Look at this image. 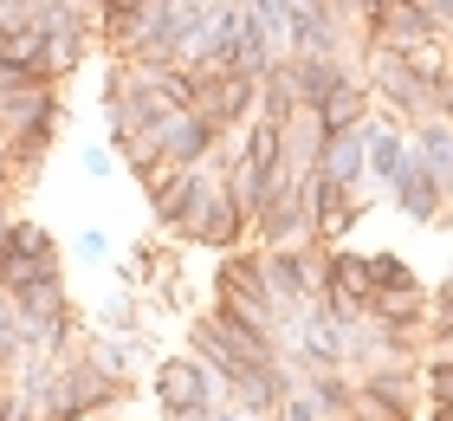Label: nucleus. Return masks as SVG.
I'll list each match as a JSON object with an SVG mask.
<instances>
[{"label":"nucleus","instance_id":"f257e3e1","mask_svg":"<svg viewBox=\"0 0 453 421\" xmlns=\"http://www.w3.org/2000/svg\"><path fill=\"white\" fill-rule=\"evenodd\" d=\"M130 383H117V376H104L91 363V350H85V337L58 356V376H52V409L46 421H97V415H117L123 402H130Z\"/></svg>","mask_w":453,"mask_h":421},{"label":"nucleus","instance_id":"f03ea898","mask_svg":"<svg viewBox=\"0 0 453 421\" xmlns=\"http://www.w3.org/2000/svg\"><path fill=\"white\" fill-rule=\"evenodd\" d=\"M65 260H58V240L46 234L39 221H7V253H0V292H33L39 279H58Z\"/></svg>","mask_w":453,"mask_h":421},{"label":"nucleus","instance_id":"7ed1b4c3","mask_svg":"<svg viewBox=\"0 0 453 421\" xmlns=\"http://www.w3.org/2000/svg\"><path fill=\"white\" fill-rule=\"evenodd\" d=\"M369 91H376V104H388V111L408 117V123H421V117L441 111V104H434V84L408 72L402 52L388 46V39H369Z\"/></svg>","mask_w":453,"mask_h":421},{"label":"nucleus","instance_id":"20e7f679","mask_svg":"<svg viewBox=\"0 0 453 421\" xmlns=\"http://www.w3.org/2000/svg\"><path fill=\"white\" fill-rule=\"evenodd\" d=\"M214 143H220V130H214L201 111H169L150 136L136 143V150H123V156H130V168H136L142 156H162V162H175V168H201V162L214 156Z\"/></svg>","mask_w":453,"mask_h":421},{"label":"nucleus","instance_id":"39448f33","mask_svg":"<svg viewBox=\"0 0 453 421\" xmlns=\"http://www.w3.org/2000/svg\"><path fill=\"white\" fill-rule=\"evenodd\" d=\"M246 234H253L259 246H311L318 240V214H311V188H304V175L273 188L265 207L246 221Z\"/></svg>","mask_w":453,"mask_h":421},{"label":"nucleus","instance_id":"423d86ee","mask_svg":"<svg viewBox=\"0 0 453 421\" xmlns=\"http://www.w3.org/2000/svg\"><path fill=\"white\" fill-rule=\"evenodd\" d=\"M246 240V207L226 195V182L214 175L208 182V201H201V214L188 227V246H214V253H234Z\"/></svg>","mask_w":453,"mask_h":421},{"label":"nucleus","instance_id":"0eeeda50","mask_svg":"<svg viewBox=\"0 0 453 421\" xmlns=\"http://www.w3.org/2000/svg\"><path fill=\"white\" fill-rule=\"evenodd\" d=\"M208 182H214V168H181V175L150 201V207H156V227H162L169 240L188 246V227H195V214H201V201H208Z\"/></svg>","mask_w":453,"mask_h":421},{"label":"nucleus","instance_id":"6e6552de","mask_svg":"<svg viewBox=\"0 0 453 421\" xmlns=\"http://www.w3.org/2000/svg\"><path fill=\"white\" fill-rule=\"evenodd\" d=\"M104 117H111L117 150H136V143L150 136L162 117H169V104H162L156 91H142V84H130V91H111V97H104Z\"/></svg>","mask_w":453,"mask_h":421},{"label":"nucleus","instance_id":"1a4fd4ad","mask_svg":"<svg viewBox=\"0 0 453 421\" xmlns=\"http://www.w3.org/2000/svg\"><path fill=\"white\" fill-rule=\"evenodd\" d=\"M201 117L214 123V130H240L246 117H259V78H246V72H226V78H214L208 91H201V104H195Z\"/></svg>","mask_w":453,"mask_h":421},{"label":"nucleus","instance_id":"9d476101","mask_svg":"<svg viewBox=\"0 0 453 421\" xmlns=\"http://www.w3.org/2000/svg\"><path fill=\"white\" fill-rule=\"evenodd\" d=\"M27 123H65V97L58 84H19V91H0V143Z\"/></svg>","mask_w":453,"mask_h":421},{"label":"nucleus","instance_id":"9b49d317","mask_svg":"<svg viewBox=\"0 0 453 421\" xmlns=\"http://www.w3.org/2000/svg\"><path fill=\"white\" fill-rule=\"evenodd\" d=\"M311 111H318V123H324V130H357V123L363 117H376V91H369V78H357V72H343L337 84H331V91H324L318 104H311Z\"/></svg>","mask_w":453,"mask_h":421},{"label":"nucleus","instance_id":"f8f14e48","mask_svg":"<svg viewBox=\"0 0 453 421\" xmlns=\"http://www.w3.org/2000/svg\"><path fill=\"white\" fill-rule=\"evenodd\" d=\"M388 201H395V214H408V221H421V227H434L441 214H447V188L427 175L421 162H408L395 182H388Z\"/></svg>","mask_w":453,"mask_h":421},{"label":"nucleus","instance_id":"ddd939ff","mask_svg":"<svg viewBox=\"0 0 453 421\" xmlns=\"http://www.w3.org/2000/svg\"><path fill=\"white\" fill-rule=\"evenodd\" d=\"M363 156H369V182H376L382 195H388V182L415 162V150H408V130H402V123H376V117L363 123Z\"/></svg>","mask_w":453,"mask_h":421},{"label":"nucleus","instance_id":"4468645a","mask_svg":"<svg viewBox=\"0 0 453 421\" xmlns=\"http://www.w3.org/2000/svg\"><path fill=\"white\" fill-rule=\"evenodd\" d=\"M408 150H415V162L447 188V201H453V117H421V123H408Z\"/></svg>","mask_w":453,"mask_h":421},{"label":"nucleus","instance_id":"2eb2a0df","mask_svg":"<svg viewBox=\"0 0 453 421\" xmlns=\"http://www.w3.org/2000/svg\"><path fill=\"white\" fill-rule=\"evenodd\" d=\"M369 123V117H363ZM363 123L357 130H337L331 143H324V156H318V168L324 175H331L337 188H349V195H357V188L369 182V156H363Z\"/></svg>","mask_w":453,"mask_h":421},{"label":"nucleus","instance_id":"dca6fc26","mask_svg":"<svg viewBox=\"0 0 453 421\" xmlns=\"http://www.w3.org/2000/svg\"><path fill=\"white\" fill-rule=\"evenodd\" d=\"M279 143H285V162H292L298 175H304V168H318V156H324V143H331V130H324L318 111L304 104V111H292V117L279 123Z\"/></svg>","mask_w":453,"mask_h":421},{"label":"nucleus","instance_id":"f3484780","mask_svg":"<svg viewBox=\"0 0 453 421\" xmlns=\"http://www.w3.org/2000/svg\"><path fill=\"white\" fill-rule=\"evenodd\" d=\"M85 350H91V363L104 370V376H117V383H130L136 389V370L150 363V344H142V337H85Z\"/></svg>","mask_w":453,"mask_h":421},{"label":"nucleus","instance_id":"a211bd4d","mask_svg":"<svg viewBox=\"0 0 453 421\" xmlns=\"http://www.w3.org/2000/svg\"><path fill=\"white\" fill-rule=\"evenodd\" d=\"M376 39H388V46H415V39H434V19H427L421 0H382Z\"/></svg>","mask_w":453,"mask_h":421},{"label":"nucleus","instance_id":"6ab92c4d","mask_svg":"<svg viewBox=\"0 0 453 421\" xmlns=\"http://www.w3.org/2000/svg\"><path fill=\"white\" fill-rule=\"evenodd\" d=\"M52 136H58V123H27V130L7 136L13 182H39V168H46V156H52Z\"/></svg>","mask_w":453,"mask_h":421},{"label":"nucleus","instance_id":"aec40b11","mask_svg":"<svg viewBox=\"0 0 453 421\" xmlns=\"http://www.w3.org/2000/svg\"><path fill=\"white\" fill-rule=\"evenodd\" d=\"M304 389H311V402L324 409V421H343L349 415V395H357V376H349V370H311V376H304Z\"/></svg>","mask_w":453,"mask_h":421},{"label":"nucleus","instance_id":"412c9836","mask_svg":"<svg viewBox=\"0 0 453 421\" xmlns=\"http://www.w3.org/2000/svg\"><path fill=\"white\" fill-rule=\"evenodd\" d=\"M292 111H304V104H298V84H292V58H279V66L259 78V117L285 123Z\"/></svg>","mask_w":453,"mask_h":421},{"label":"nucleus","instance_id":"4be33fe9","mask_svg":"<svg viewBox=\"0 0 453 421\" xmlns=\"http://www.w3.org/2000/svg\"><path fill=\"white\" fill-rule=\"evenodd\" d=\"M343 78V58H292V84H298V104H318L331 84Z\"/></svg>","mask_w":453,"mask_h":421},{"label":"nucleus","instance_id":"5701e85b","mask_svg":"<svg viewBox=\"0 0 453 421\" xmlns=\"http://www.w3.org/2000/svg\"><path fill=\"white\" fill-rule=\"evenodd\" d=\"M363 266H369V292H408V285H421L415 266H408L402 253H363Z\"/></svg>","mask_w":453,"mask_h":421},{"label":"nucleus","instance_id":"b1692460","mask_svg":"<svg viewBox=\"0 0 453 421\" xmlns=\"http://www.w3.org/2000/svg\"><path fill=\"white\" fill-rule=\"evenodd\" d=\"M162 266H169V260H162V246H130V253L117 260V279L130 285V292H150V285L162 279Z\"/></svg>","mask_w":453,"mask_h":421},{"label":"nucleus","instance_id":"393cba45","mask_svg":"<svg viewBox=\"0 0 453 421\" xmlns=\"http://www.w3.org/2000/svg\"><path fill=\"white\" fill-rule=\"evenodd\" d=\"M104 331H117V337H142V292H111L104 299Z\"/></svg>","mask_w":453,"mask_h":421},{"label":"nucleus","instance_id":"a878e982","mask_svg":"<svg viewBox=\"0 0 453 421\" xmlns=\"http://www.w3.org/2000/svg\"><path fill=\"white\" fill-rule=\"evenodd\" d=\"M265 421H324V409L311 402V389H304V376H298V383L279 395V409L265 415Z\"/></svg>","mask_w":453,"mask_h":421},{"label":"nucleus","instance_id":"bb28decb","mask_svg":"<svg viewBox=\"0 0 453 421\" xmlns=\"http://www.w3.org/2000/svg\"><path fill=\"white\" fill-rule=\"evenodd\" d=\"M421 389H427V402H453V363L421 356Z\"/></svg>","mask_w":453,"mask_h":421},{"label":"nucleus","instance_id":"cd10ccee","mask_svg":"<svg viewBox=\"0 0 453 421\" xmlns=\"http://www.w3.org/2000/svg\"><path fill=\"white\" fill-rule=\"evenodd\" d=\"M78 253H85V260H111V234L104 227H85V234H78Z\"/></svg>","mask_w":453,"mask_h":421},{"label":"nucleus","instance_id":"c85d7f7f","mask_svg":"<svg viewBox=\"0 0 453 421\" xmlns=\"http://www.w3.org/2000/svg\"><path fill=\"white\" fill-rule=\"evenodd\" d=\"M427 356H441V363H453V324H447V331H427Z\"/></svg>","mask_w":453,"mask_h":421},{"label":"nucleus","instance_id":"c756f323","mask_svg":"<svg viewBox=\"0 0 453 421\" xmlns=\"http://www.w3.org/2000/svg\"><path fill=\"white\" fill-rule=\"evenodd\" d=\"M111 168H117V162H111V150H85V175H97V182H104Z\"/></svg>","mask_w":453,"mask_h":421},{"label":"nucleus","instance_id":"7c9ffc66","mask_svg":"<svg viewBox=\"0 0 453 421\" xmlns=\"http://www.w3.org/2000/svg\"><path fill=\"white\" fill-rule=\"evenodd\" d=\"M208 421H259V415H246L240 402H220V409H208Z\"/></svg>","mask_w":453,"mask_h":421},{"label":"nucleus","instance_id":"2f4dec72","mask_svg":"<svg viewBox=\"0 0 453 421\" xmlns=\"http://www.w3.org/2000/svg\"><path fill=\"white\" fill-rule=\"evenodd\" d=\"M13 188H19V182H13V162H7V143H0V195H13Z\"/></svg>","mask_w":453,"mask_h":421},{"label":"nucleus","instance_id":"473e14b6","mask_svg":"<svg viewBox=\"0 0 453 421\" xmlns=\"http://www.w3.org/2000/svg\"><path fill=\"white\" fill-rule=\"evenodd\" d=\"M162 421H208V409H175V415H162Z\"/></svg>","mask_w":453,"mask_h":421},{"label":"nucleus","instance_id":"72a5a7b5","mask_svg":"<svg viewBox=\"0 0 453 421\" xmlns=\"http://www.w3.org/2000/svg\"><path fill=\"white\" fill-rule=\"evenodd\" d=\"M427 421H453V402H427Z\"/></svg>","mask_w":453,"mask_h":421},{"label":"nucleus","instance_id":"f704fd0d","mask_svg":"<svg viewBox=\"0 0 453 421\" xmlns=\"http://www.w3.org/2000/svg\"><path fill=\"white\" fill-rule=\"evenodd\" d=\"M434 299H453V266H447V279L434 285Z\"/></svg>","mask_w":453,"mask_h":421},{"label":"nucleus","instance_id":"c9c22d12","mask_svg":"<svg viewBox=\"0 0 453 421\" xmlns=\"http://www.w3.org/2000/svg\"><path fill=\"white\" fill-rule=\"evenodd\" d=\"M7 421H46V415H33V409H19V402H13V415H7Z\"/></svg>","mask_w":453,"mask_h":421},{"label":"nucleus","instance_id":"e433bc0d","mask_svg":"<svg viewBox=\"0 0 453 421\" xmlns=\"http://www.w3.org/2000/svg\"><path fill=\"white\" fill-rule=\"evenodd\" d=\"M104 7H142V0H97V13H104Z\"/></svg>","mask_w":453,"mask_h":421},{"label":"nucleus","instance_id":"4c0bfd02","mask_svg":"<svg viewBox=\"0 0 453 421\" xmlns=\"http://www.w3.org/2000/svg\"><path fill=\"white\" fill-rule=\"evenodd\" d=\"M97 421H123V415H97Z\"/></svg>","mask_w":453,"mask_h":421},{"label":"nucleus","instance_id":"58836bf2","mask_svg":"<svg viewBox=\"0 0 453 421\" xmlns=\"http://www.w3.org/2000/svg\"><path fill=\"white\" fill-rule=\"evenodd\" d=\"M343 421H349V415H343Z\"/></svg>","mask_w":453,"mask_h":421}]
</instances>
